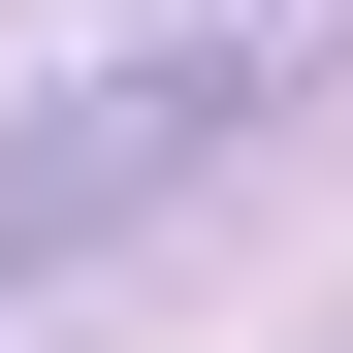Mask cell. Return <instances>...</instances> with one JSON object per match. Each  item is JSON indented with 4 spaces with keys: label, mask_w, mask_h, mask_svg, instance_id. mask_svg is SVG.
I'll return each mask as SVG.
<instances>
[{
    "label": "cell",
    "mask_w": 353,
    "mask_h": 353,
    "mask_svg": "<svg viewBox=\"0 0 353 353\" xmlns=\"http://www.w3.org/2000/svg\"><path fill=\"white\" fill-rule=\"evenodd\" d=\"M289 129V32H161V65H97V97H32L0 129V289H65V257H129L193 161H257Z\"/></svg>",
    "instance_id": "cell-1"
}]
</instances>
